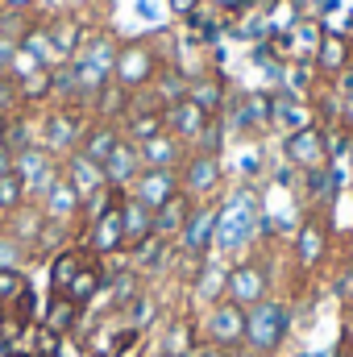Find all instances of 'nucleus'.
<instances>
[{"label": "nucleus", "mask_w": 353, "mask_h": 357, "mask_svg": "<svg viewBox=\"0 0 353 357\" xmlns=\"http://www.w3.org/2000/svg\"><path fill=\"white\" fill-rule=\"evenodd\" d=\"M262 229H266V220H262V208H258V195L250 187H241L237 195H229V204H220L212 254H220L225 262H233V258L246 254V245L254 237H262Z\"/></svg>", "instance_id": "1"}, {"label": "nucleus", "mask_w": 353, "mask_h": 357, "mask_svg": "<svg viewBox=\"0 0 353 357\" xmlns=\"http://www.w3.org/2000/svg\"><path fill=\"white\" fill-rule=\"evenodd\" d=\"M291 337V307L283 299H262L246 312V345L241 354L246 357H278L283 345Z\"/></svg>", "instance_id": "2"}, {"label": "nucleus", "mask_w": 353, "mask_h": 357, "mask_svg": "<svg viewBox=\"0 0 353 357\" xmlns=\"http://www.w3.org/2000/svg\"><path fill=\"white\" fill-rule=\"evenodd\" d=\"M158 71H163V59H158V50L150 42H142V38L137 42H121L117 63H112V84L121 91H129V96L150 91Z\"/></svg>", "instance_id": "3"}, {"label": "nucleus", "mask_w": 353, "mask_h": 357, "mask_svg": "<svg viewBox=\"0 0 353 357\" xmlns=\"http://www.w3.org/2000/svg\"><path fill=\"white\" fill-rule=\"evenodd\" d=\"M216 220H220V204L216 199H204V204H191L187 212V225L175 237V254L183 262L200 266L204 258H212V245H216Z\"/></svg>", "instance_id": "4"}, {"label": "nucleus", "mask_w": 353, "mask_h": 357, "mask_svg": "<svg viewBox=\"0 0 353 357\" xmlns=\"http://www.w3.org/2000/svg\"><path fill=\"white\" fill-rule=\"evenodd\" d=\"M84 129H88V121L80 116V108H75V104H59V108H50V112L42 116V125H38V146L63 162L67 154L80 150Z\"/></svg>", "instance_id": "5"}, {"label": "nucleus", "mask_w": 353, "mask_h": 357, "mask_svg": "<svg viewBox=\"0 0 353 357\" xmlns=\"http://www.w3.org/2000/svg\"><path fill=\"white\" fill-rule=\"evenodd\" d=\"M195 328H200L204 345H220V349L241 354V345H246V307H237L233 299H220V303H212L208 312L195 316Z\"/></svg>", "instance_id": "6"}, {"label": "nucleus", "mask_w": 353, "mask_h": 357, "mask_svg": "<svg viewBox=\"0 0 353 357\" xmlns=\"http://www.w3.org/2000/svg\"><path fill=\"white\" fill-rule=\"evenodd\" d=\"M274 274L266 266L262 258H237V262H229V278H225V299H233L237 307H254V303H262L270 299L274 291Z\"/></svg>", "instance_id": "7"}, {"label": "nucleus", "mask_w": 353, "mask_h": 357, "mask_svg": "<svg viewBox=\"0 0 353 357\" xmlns=\"http://www.w3.org/2000/svg\"><path fill=\"white\" fill-rule=\"evenodd\" d=\"M225 187V167H220V154H200L191 150L179 167V191L191 199V204H204V199H216Z\"/></svg>", "instance_id": "8"}, {"label": "nucleus", "mask_w": 353, "mask_h": 357, "mask_svg": "<svg viewBox=\"0 0 353 357\" xmlns=\"http://www.w3.org/2000/svg\"><path fill=\"white\" fill-rule=\"evenodd\" d=\"M291 250H295V266L303 270V274H312V270L324 266V258L333 254V233H329L324 212H312L308 220H299Z\"/></svg>", "instance_id": "9"}, {"label": "nucleus", "mask_w": 353, "mask_h": 357, "mask_svg": "<svg viewBox=\"0 0 353 357\" xmlns=\"http://www.w3.org/2000/svg\"><path fill=\"white\" fill-rule=\"evenodd\" d=\"M283 158H287V167L299 171V175L324 171V167H329L324 125H308V129H299V133H287V137H283Z\"/></svg>", "instance_id": "10"}, {"label": "nucleus", "mask_w": 353, "mask_h": 357, "mask_svg": "<svg viewBox=\"0 0 353 357\" xmlns=\"http://www.w3.org/2000/svg\"><path fill=\"white\" fill-rule=\"evenodd\" d=\"M13 171H17L21 183H25L29 204H38V199L50 191V183L63 175V162H59L54 154H46L42 146H29V150H21V154L13 158Z\"/></svg>", "instance_id": "11"}, {"label": "nucleus", "mask_w": 353, "mask_h": 357, "mask_svg": "<svg viewBox=\"0 0 353 357\" xmlns=\"http://www.w3.org/2000/svg\"><path fill=\"white\" fill-rule=\"evenodd\" d=\"M38 212H42V220L46 225H59V229H67V225H75L80 220V212H84V195L67 183V178L59 175L50 183V191L38 199Z\"/></svg>", "instance_id": "12"}, {"label": "nucleus", "mask_w": 353, "mask_h": 357, "mask_svg": "<svg viewBox=\"0 0 353 357\" xmlns=\"http://www.w3.org/2000/svg\"><path fill=\"white\" fill-rule=\"evenodd\" d=\"M225 278H229V262L225 258H204L195 266V278H191V303L195 307H212L225 299Z\"/></svg>", "instance_id": "13"}, {"label": "nucleus", "mask_w": 353, "mask_h": 357, "mask_svg": "<svg viewBox=\"0 0 353 357\" xmlns=\"http://www.w3.org/2000/svg\"><path fill=\"white\" fill-rule=\"evenodd\" d=\"M129 195L137 199V204H146L150 212H158L167 199H175L179 195V171H142V175L133 178V187H129Z\"/></svg>", "instance_id": "14"}, {"label": "nucleus", "mask_w": 353, "mask_h": 357, "mask_svg": "<svg viewBox=\"0 0 353 357\" xmlns=\"http://www.w3.org/2000/svg\"><path fill=\"white\" fill-rule=\"evenodd\" d=\"M208 121H212V116H208L195 100H187V96H183V100H175V104L167 108V133H175L187 150L200 142V133L208 129Z\"/></svg>", "instance_id": "15"}, {"label": "nucleus", "mask_w": 353, "mask_h": 357, "mask_svg": "<svg viewBox=\"0 0 353 357\" xmlns=\"http://www.w3.org/2000/svg\"><path fill=\"white\" fill-rule=\"evenodd\" d=\"M137 154H142V167H150V171H179L183 167V158L191 154L183 142H179L175 133H158V137H150V142H137Z\"/></svg>", "instance_id": "16"}, {"label": "nucleus", "mask_w": 353, "mask_h": 357, "mask_svg": "<svg viewBox=\"0 0 353 357\" xmlns=\"http://www.w3.org/2000/svg\"><path fill=\"white\" fill-rule=\"evenodd\" d=\"M312 67H316V75L337 79L345 67H353V42L345 38V33H337V29H324V38H320V50H316Z\"/></svg>", "instance_id": "17"}, {"label": "nucleus", "mask_w": 353, "mask_h": 357, "mask_svg": "<svg viewBox=\"0 0 353 357\" xmlns=\"http://www.w3.org/2000/svg\"><path fill=\"white\" fill-rule=\"evenodd\" d=\"M146 167H142V154H137V142H129V137H121V146L112 150V158L104 162V183L108 187H117V191H129L133 187V178L142 175Z\"/></svg>", "instance_id": "18"}, {"label": "nucleus", "mask_w": 353, "mask_h": 357, "mask_svg": "<svg viewBox=\"0 0 353 357\" xmlns=\"http://www.w3.org/2000/svg\"><path fill=\"white\" fill-rule=\"evenodd\" d=\"M200 345V328L195 316H171L167 328L158 333V354L163 357H191Z\"/></svg>", "instance_id": "19"}, {"label": "nucleus", "mask_w": 353, "mask_h": 357, "mask_svg": "<svg viewBox=\"0 0 353 357\" xmlns=\"http://www.w3.org/2000/svg\"><path fill=\"white\" fill-rule=\"evenodd\" d=\"M121 125H112V121H88V129H84V142H80V154L91 158L96 167H104L108 158H112V150L121 146Z\"/></svg>", "instance_id": "20"}, {"label": "nucleus", "mask_w": 353, "mask_h": 357, "mask_svg": "<svg viewBox=\"0 0 353 357\" xmlns=\"http://www.w3.org/2000/svg\"><path fill=\"white\" fill-rule=\"evenodd\" d=\"M46 33H50V46H54V54H59V63H71L75 54H80V46H84V38H88V29H84V21L80 17H54V21H46Z\"/></svg>", "instance_id": "21"}, {"label": "nucleus", "mask_w": 353, "mask_h": 357, "mask_svg": "<svg viewBox=\"0 0 353 357\" xmlns=\"http://www.w3.org/2000/svg\"><path fill=\"white\" fill-rule=\"evenodd\" d=\"M121 229H125V245L133 250V245H142L146 237H154V212L146 208V204H137L129 191H125V199H121Z\"/></svg>", "instance_id": "22"}, {"label": "nucleus", "mask_w": 353, "mask_h": 357, "mask_svg": "<svg viewBox=\"0 0 353 357\" xmlns=\"http://www.w3.org/2000/svg\"><path fill=\"white\" fill-rule=\"evenodd\" d=\"M88 262L91 258L80 245H63L59 254H50V295H63V291L71 287V278L88 266Z\"/></svg>", "instance_id": "23"}, {"label": "nucleus", "mask_w": 353, "mask_h": 357, "mask_svg": "<svg viewBox=\"0 0 353 357\" xmlns=\"http://www.w3.org/2000/svg\"><path fill=\"white\" fill-rule=\"evenodd\" d=\"M270 125H278L283 137H287V133H299V129L316 125V112H312V104H303L295 96H278L274 100V112H270Z\"/></svg>", "instance_id": "24"}, {"label": "nucleus", "mask_w": 353, "mask_h": 357, "mask_svg": "<svg viewBox=\"0 0 353 357\" xmlns=\"http://www.w3.org/2000/svg\"><path fill=\"white\" fill-rule=\"evenodd\" d=\"M63 178H67V183L88 199L91 191H100V187H104V167H96L91 158H84V154L75 150V154H67V158H63Z\"/></svg>", "instance_id": "25"}, {"label": "nucleus", "mask_w": 353, "mask_h": 357, "mask_svg": "<svg viewBox=\"0 0 353 357\" xmlns=\"http://www.w3.org/2000/svg\"><path fill=\"white\" fill-rule=\"evenodd\" d=\"M187 212H191V199L179 191L175 199H167V204L154 212V237H163V241L175 245V237L183 233V225H187Z\"/></svg>", "instance_id": "26"}, {"label": "nucleus", "mask_w": 353, "mask_h": 357, "mask_svg": "<svg viewBox=\"0 0 353 357\" xmlns=\"http://www.w3.org/2000/svg\"><path fill=\"white\" fill-rule=\"evenodd\" d=\"M171 258H175V245H171V241H163V237H146L142 245H133V250H129V270L150 274V270L167 266Z\"/></svg>", "instance_id": "27"}, {"label": "nucleus", "mask_w": 353, "mask_h": 357, "mask_svg": "<svg viewBox=\"0 0 353 357\" xmlns=\"http://www.w3.org/2000/svg\"><path fill=\"white\" fill-rule=\"evenodd\" d=\"M80 316H84V307H80V303H71L67 295H50L46 316H42V328H50L54 337H67V333H75Z\"/></svg>", "instance_id": "28"}, {"label": "nucleus", "mask_w": 353, "mask_h": 357, "mask_svg": "<svg viewBox=\"0 0 353 357\" xmlns=\"http://www.w3.org/2000/svg\"><path fill=\"white\" fill-rule=\"evenodd\" d=\"M104 278H108V270L100 266V262H88V266L80 270L75 278H71V287L63 291L71 303H80V307H91V299L100 295V287H104Z\"/></svg>", "instance_id": "29"}, {"label": "nucleus", "mask_w": 353, "mask_h": 357, "mask_svg": "<svg viewBox=\"0 0 353 357\" xmlns=\"http://www.w3.org/2000/svg\"><path fill=\"white\" fill-rule=\"evenodd\" d=\"M187 100H195L208 116H220L229 96H225V84H220L216 75H200V79H191V84H187Z\"/></svg>", "instance_id": "30"}, {"label": "nucleus", "mask_w": 353, "mask_h": 357, "mask_svg": "<svg viewBox=\"0 0 353 357\" xmlns=\"http://www.w3.org/2000/svg\"><path fill=\"white\" fill-rule=\"evenodd\" d=\"M4 146H8L13 154H21V150L38 146V125L29 121V112H25V108H21L17 116H8V129H4Z\"/></svg>", "instance_id": "31"}, {"label": "nucleus", "mask_w": 353, "mask_h": 357, "mask_svg": "<svg viewBox=\"0 0 353 357\" xmlns=\"http://www.w3.org/2000/svg\"><path fill=\"white\" fill-rule=\"evenodd\" d=\"M17 91H21V104H42L54 96V71L50 67H38L33 75L17 79Z\"/></svg>", "instance_id": "32"}, {"label": "nucleus", "mask_w": 353, "mask_h": 357, "mask_svg": "<svg viewBox=\"0 0 353 357\" xmlns=\"http://www.w3.org/2000/svg\"><path fill=\"white\" fill-rule=\"evenodd\" d=\"M25 204H29V195H25V183L17 178V171L0 178V216H8V212H17Z\"/></svg>", "instance_id": "33"}, {"label": "nucleus", "mask_w": 353, "mask_h": 357, "mask_svg": "<svg viewBox=\"0 0 353 357\" xmlns=\"http://www.w3.org/2000/svg\"><path fill=\"white\" fill-rule=\"evenodd\" d=\"M29 287V278H25V270H8L0 266V307H13L17 299H21V291Z\"/></svg>", "instance_id": "34"}, {"label": "nucleus", "mask_w": 353, "mask_h": 357, "mask_svg": "<svg viewBox=\"0 0 353 357\" xmlns=\"http://www.w3.org/2000/svg\"><path fill=\"white\" fill-rule=\"evenodd\" d=\"M25 104H21V91H17V79L8 71H0V116H17Z\"/></svg>", "instance_id": "35"}, {"label": "nucleus", "mask_w": 353, "mask_h": 357, "mask_svg": "<svg viewBox=\"0 0 353 357\" xmlns=\"http://www.w3.org/2000/svg\"><path fill=\"white\" fill-rule=\"evenodd\" d=\"M337 299H341L345 307H353V262H345L341 274H337Z\"/></svg>", "instance_id": "36"}, {"label": "nucleus", "mask_w": 353, "mask_h": 357, "mask_svg": "<svg viewBox=\"0 0 353 357\" xmlns=\"http://www.w3.org/2000/svg\"><path fill=\"white\" fill-rule=\"evenodd\" d=\"M0 8H4L8 17H25L29 8H38V0H0Z\"/></svg>", "instance_id": "37"}, {"label": "nucleus", "mask_w": 353, "mask_h": 357, "mask_svg": "<svg viewBox=\"0 0 353 357\" xmlns=\"http://www.w3.org/2000/svg\"><path fill=\"white\" fill-rule=\"evenodd\" d=\"M167 8H171L175 17H195V13H200V0H167Z\"/></svg>", "instance_id": "38"}, {"label": "nucleus", "mask_w": 353, "mask_h": 357, "mask_svg": "<svg viewBox=\"0 0 353 357\" xmlns=\"http://www.w3.org/2000/svg\"><path fill=\"white\" fill-rule=\"evenodd\" d=\"M191 357H237V354H233V349H220V345H204V341H200Z\"/></svg>", "instance_id": "39"}, {"label": "nucleus", "mask_w": 353, "mask_h": 357, "mask_svg": "<svg viewBox=\"0 0 353 357\" xmlns=\"http://www.w3.org/2000/svg\"><path fill=\"white\" fill-rule=\"evenodd\" d=\"M13 158H17V154H13V150H8V146L0 142V178H4V175H13Z\"/></svg>", "instance_id": "40"}, {"label": "nucleus", "mask_w": 353, "mask_h": 357, "mask_svg": "<svg viewBox=\"0 0 353 357\" xmlns=\"http://www.w3.org/2000/svg\"><path fill=\"white\" fill-rule=\"evenodd\" d=\"M0 357H17V341H13V337H8V333H4V337H0Z\"/></svg>", "instance_id": "41"}, {"label": "nucleus", "mask_w": 353, "mask_h": 357, "mask_svg": "<svg viewBox=\"0 0 353 357\" xmlns=\"http://www.w3.org/2000/svg\"><path fill=\"white\" fill-rule=\"evenodd\" d=\"M8 333V307H0V337Z\"/></svg>", "instance_id": "42"}, {"label": "nucleus", "mask_w": 353, "mask_h": 357, "mask_svg": "<svg viewBox=\"0 0 353 357\" xmlns=\"http://www.w3.org/2000/svg\"><path fill=\"white\" fill-rule=\"evenodd\" d=\"M4 129H8V116H0V142H4Z\"/></svg>", "instance_id": "43"}, {"label": "nucleus", "mask_w": 353, "mask_h": 357, "mask_svg": "<svg viewBox=\"0 0 353 357\" xmlns=\"http://www.w3.org/2000/svg\"><path fill=\"white\" fill-rule=\"evenodd\" d=\"M333 357H353V349H350V345H345V349H341V354H333Z\"/></svg>", "instance_id": "44"}, {"label": "nucleus", "mask_w": 353, "mask_h": 357, "mask_svg": "<svg viewBox=\"0 0 353 357\" xmlns=\"http://www.w3.org/2000/svg\"><path fill=\"white\" fill-rule=\"evenodd\" d=\"M88 357H100V354H88Z\"/></svg>", "instance_id": "45"}, {"label": "nucleus", "mask_w": 353, "mask_h": 357, "mask_svg": "<svg viewBox=\"0 0 353 357\" xmlns=\"http://www.w3.org/2000/svg\"><path fill=\"white\" fill-rule=\"evenodd\" d=\"M154 357H163V354H154Z\"/></svg>", "instance_id": "46"}, {"label": "nucleus", "mask_w": 353, "mask_h": 357, "mask_svg": "<svg viewBox=\"0 0 353 357\" xmlns=\"http://www.w3.org/2000/svg\"><path fill=\"white\" fill-rule=\"evenodd\" d=\"M237 357H246V354H237Z\"/></svg>", "instance_id": "47"}]
</instances>
